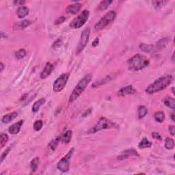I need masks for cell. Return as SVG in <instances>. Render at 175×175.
<instances>
[{
  "label": "cell",
  "mask_w": 175,
  "mask_h": 175,
  "mask_svg": "<svg viewBox=\"0 0 175 175\" xmlns=\"http://www.w3.org/2000/svg\"><path fill=\"white\" fill-rule=\"evenodd\" d=\"M172 81V75H165L161 77L159 79L150 84L146 89V92L147 94H152L154 93L158 92L159 91L164 90L165 88L168 86L170 84Z\"/></svg>",
  "instance_id": "6da1fadb"
},
{
  "label": "cell",
  "mask_w": 175,
  "mask_h": 175,
  "mask_svg": "<svg viewBox=\"0 0 175 175\" xmlns=\"http://www.w3.org/2000/svg\"><path fill=\"white\" fill-rule=\"evenodd\" d=\"M149 63V59L140 54H135L127 61L129 69L132 71H139L142 70L145 67L148 66Z\"/></svg>",
  "instance_id": "7a4b0ae2"
},
{
  "label": "cell",
  "mask_w": 175,
  "mask_h": 175,
  "mask_svg": "<svg viewBox=\"0 0 175 175\" xmlns=\"http://www.w3.org/2000/svg\"><path fill=\"white\" fill-rule=\"evenodd\" d=\"M92 79V74H88L84 77L82 78L76 85L75 89L72 90V92L69 97V103H71L74 102L79 96L81 95V93L85 90L88 85Z\"/></svg>",
  "instance_id": "3957f363"
},
{
  "label": "cell",
  "mask_w": 175,
  "mask_h": 175,
  "mask_svg": "<svg viewBox=\"0 0 175 175\" xmlns=\"http://www.w3.org/2000/svg\"><path fill=\"white\" fill-rule=\"evenodd\" d=\"M118 128V126L116 123L112 122V121L109 120V119L105 118V117H101L96 124L94 127L89 130L88 133H92L95 132L99 131L103 129H116Z\"/></svg>",
  "instance_id": "277c9868"
},
{
  "label": "cell",
  "mask_w": 175,
  "mask_h": 175,
  "mask_svg": "<svg viewBox=\"0 0 175 175\" xmlns=\"http://www.w3.org/2000/svg\"><path fill=\"white\" fill-rule=\"evenodd\" d=\"M116 17V12L114 10L109 11L103 16L100 18V20L98 23H96L94 25V29L96 31H100L105 28L107 26L114 21Z\"/></svg>",
  "instance_id": "5b68a950"
},
{
  "label": "cell",
  "mask_w": 175,
  "mask_h": 175,
  "mask_svg": "<svg viewBox=\"0 0 175 175\" xmlns=\"http://www.w3.org/2000/svg\"><path fill=\"white\" fill-rule=\"evenodd\" d=\"M89 14L90 12L88 10H83L77 17H75L71 21V23H70V27L72 29H79L81 27L88 19Z\"/></svg>",
  "instance_id": "8992f818"
},
{
  "label": "cell",
  "mask_w": 175,
  "mask_h": 175,
  "mask_svg": "<svg viewBox=\"0 0 175 175\" xmlns=\"http://www.w3.org/2000/svg\"><path fill=\"white\" fill-rule=\"evenodd\" d=\"M74 152V148H72L68 152L64 157H63L62 159L59 161V162L57 164V167L62 172H66L69 170L70 167V160L71 159L72 154Z\"/></svg>",
  "instance_id": "52a82bcc"
},
{
  "label": "cell",
  "mask_w": 175,
  "mask_h": 175,
  "mask_svg": "<svg viewBox=\"0 0 175 175\" xmlns=\"http://www.w3.org/2000/svg\"><path fill=\"white\" fill-rule=\"evenodd\" d=\"M68 78H69V73H64L59 76L53 83V91L55 92H59L62 91L66 86Z\"/></svg>",
  "instance_id": "ba28073f"
},
{
  "label": "cell",
  "mask_w": 175,
  "mask_h": 175,
  "mask_svg": "<svg viewBox=\"0 0 175 175\" xmlns=\"http://www.w3.org/2000/svg\"><path fill=\"white\" fill-rule=\"evenodd\" d=\"M90 34V29L89 28H85L83 29L81 34V38H80L79 44L77 47V51H76V54L78 55L81 53V51L84 49V48L86 46V44L88 42L89 37Z\"/></svg>",
  "instance_id": "9c48e42d"
},
{
  "label": "cell",
  "mask_w": 175,
  "mask_h": 175,
  "mask_svg": "<svg viewBox=\"0 0 175 175\" xmlns=\"http://www.w3.org/2000/svg\"><path fill=\"white\" fill-rule=\"evenodd\" d=\"M137 92L132 85H127L126 87H123L119 90L117 92L118 96H124L126 95H130V94H133Z\"/></svg>",
  "instance_id": "30bf717a"
},
{
  "label": "cell",
  "mask_w": 175,
  "mask_h": 175,
  "mask_svg": "<svg viewBox=\"0 0 175 175\" xmlns=\"http://www.w3.org/2000/svg\"><path fill=\"white\" fill-rule=\"evenodd\" d=\"M53 70V64H51L50 62H47L44 66V69L42 70V71L40 73V77L41 79H46V77H48L49 76L51 75V73Z\"/></svg>",
  "instance_id": "8fae6325"
},
{
  "label": "cell",
  "mask_w": 175,
  "mask_h": 175,
  "mask_svg": "<svg viewBox=\"0 0 175 175\" xmlns=\"http://www.w3.org/2000/svg\"><path fill=\"white\" fill-rule=\"evenodd\" d=\"M23 124V120H21L19 121H18L16 123L13 124L12 125H11L8 129V131L9 133L12 135H15V134H17L18 132L20 131V129H21L22 125Z\"/></svg>",
  "instance_id": "7c38bea8"
},
{
  "label": "cell",
  "mask_w": 175,
  "mask_h": 175,
  "mask_svg": "<svg viewBox=\"0 0 175 175\" xmlns=\"http://www.w3.org/2000/svg\"><path fill=\"white\" fill-rule=\"evenodd\" d=\"M81 3H74V4L72 5H69L68 7H67L66 10L68 13H70V14H77V12H79V11L81 10Z\"/></svg>",
  "instance_id": "4fadbf2b"
},
{
  "label": "cell",
  "mask_w": 175,
  "mask_h": 175,
  "mask_svg": "<svg viewBox=\"0 0 175 175\" xmlns=\"http://www.w3.org/2000/svg\"><path fill=\"white\" fill-rule=\"evenodd\" d=\"M131 155H135V156H137L139 157V154L137 153V152L134 149H129V150H126L125 151L122 152V154L120 156V157H118V159L119 160H122V159H126L129 157V156Z\"/></svg>",
  "instance_id": "5bb4252c"
},
{
  "label": "cell",
  "mask_w": 175,
  "mask_h": 175,
  "mask_svg": "<svg viewBox=\"0 0 175 175\" xmlns=\"http://www.w3.org/2000/svg\"><path fill=\"white\" fill-rule=\"evenodd\" d=\"M17 116H18L17 112H16V111H14V112L8 113V114L3 116L2 119H1V120H2V122L5 124L10 123L11 121H12V120H14V119L15 118H16Z\"/></svg>",
  "instance_id": "9a60e30c"
},
{
  "label": "cell",
  "mask_w": 175,
  "mask_h": 175,
  "mask_svg": "<svg viewBox=\"0 0 175 175\" xmlns=\"http://www.w3.org/2000/svg\"><path fill=\"white\" fill-rule=\"evenodd\" d=\"M16 14L20 18L25 17L29 14V9L25 6L19 7L16 10Z\"/></svg>",
  "instance_id": "2e32d148"
},
{
  "label": "cell",
  "mask_w": 175,
  "mask_h": 175,
  "mask_svg": "<svg viewBox=\"0 0 175 175\" xmlns=\"http://www.w3.org/2000/svg\"><path fill=\"white\" fill-rule=\"evenodd\" d=\"M163 102L167 107L174 110L175 108V100L174 98L170 97V96H166L163 98Z\"/></svg>",
  "instance_id": "e0dca14e"
},
{
  "label": "cell",
  "mask_w": 175,
  "mask_h": 175,
  "mask_svg": "<svg viewBox=\"0 0 175 175\" xmlns=\"http://www.w3.org/2000/svg\"><path fill=\"white\" fill-rule=\"evenodd\" d=\"M45 102H46V100H45V98H41L40 99H39L38 100H37V101L35 102L32 106L33 112H34V113L38 112V110L40 108V107H41L42 105H43L45 103Z\"/></svg>",
  "instance_id": "ac0fdd59"
},
{
  "label": "cell",
  "mask_w": 175,
  "mask_h": 175,
  "mask_svg": "<svg viewBox=\"0 0 175 175\" xmlns=\"http://www.w3.org/2000/svg\"><path fill=\"white\" fill-rule=\"evenodd\" d=\"M168 42H169L168 38H164L161 39V40H160L155 46L156 51H160V50H162L163 48H165V46H166V45Z\"/></svg>",
  "instance_id": "d6986e66"
},
{
  "label": "cell",
  "mask_w": 175,
  "mask_h": 175,
  "mask_svg": "<svg viewBox=\"0 0 175 175\" xmlns=\"http://www.w3.org/2000/svg\"><path fill=\"white\" fill-rule=\"evenodd\" d=\"M72 132L70 130H68V131L65 132L64 134L62 135V142L65 143V144H68V143L70 142V139L72 138Z\"/></svg>",
  "instance_id": "ffe728a7"
},
{
  "label": "cell",
  "mask_w": 175,
  "mask_h": 175,
  "mask_svg": "<svg viewBox=\"0 0 175 175\" xmlns=\"http://www.w3.org/2000/svg\"><path fill=\"white\" fill-rule=\"evenodd\" d=\"M31 24V22L29 20H25V21H21L19 23H16L15 26H14V29H23L28 27Z\"/></svg>",
  "instance_id": "44dd1931"
},
{
  "label": "cell",
  "mask_w": 175,
  "mask_h": 175,
  "mask_svg": "<svg viewBox=\"0 0 175 175\" xmlns=\"http://www.w3.org/2000/svg\"><path fill=\"white\" fill-rule=\"evenodd\" d=\"M152 146V142H150L148 139H146V137L143 138L141 142L139 143L138 147L139 148H150Z\"/></svg>",
  "instance_id": "7402d4cb"
},
{
  "label": "cell",
  "mask_w": 175,
  "mask_h": 175,
  "mask_svg": "<svg viewBox=\"0 0 175 175\" xmlns=\"http://www.w3.org/2000/svg\"><path fill=\"white\" fill-rule=\"evenodd\" d=\"M112 3V1H109V0H105V1H100L98 6V10L99 11H103L107 9L110 5L111 3Z\"/></svg>",
  "instance_id": "603a6c76"
},
{
  "label": "cell",
  "mask_w": 175,
  "mask_h": 175,
  "mask_svg": "<svg viewBox=\"0 0 175 175\" xmlns=\"http://www.w3.org/2000/svg\"><path fill=\"white\" fill-rule=\"evenodd\" d=\"M139 49H141V51L146 52V53H150L154 50V46L152 44H141L139 45Z\"/></svg>",
  "instance_id": "cb8c5ba5"
},
{
  "label": "cell",
  "mask_w": 175,
  "mask_h": 175,
  "mask_svg": "<svg viewBox=\"0 0 175 175\" xmlns=\"http://www.w3.org/2000/svg\"><path fill=\"white\" fill-rule=\"evenodd\" d=\"M154 118L158 122H163L165 119V113L163 111H159L154 113Z\"/></svg>",
  "instance_id": "d4e9b609"
},
{
  "label": "cell",
  "mask_w": 175,
  "mask_h": 175,
  "mask_svg": "<svg viewBox=\"0 0 175 175\" xmlns=\"http://www.w3.org/2000/svg\"><path fill=\"white\" fill-rule=\"evenodd\" d=\"M174 147V139L170 137H166L165 139V148L167 150H172Z\"/></svg>",
  "instance_id": "484cf974"
},
{
  "label": "cell",
  "mask_w": 175,
  "mask_h": 175,
  "mask_svg": "<svg viewBox=\"0 0 175 175\" xmlns=\"http://www.w3.org/2000/svg\"><path fill=\"white\" fill-rule=\"evenodd\" d=\"M39 161H40V160H39L38 157H35L34 159L31 160L30 163V168L31 172H35L37 170L39 165Z\"/></svg>",
  "instance_id": "4316f807"
},
{
  "label": "cell",
  "mask_w": 175,
  "mask_h": 175,
  "mask_svg": "<svg viewBox=\"0 0 175 175\" xmlns=\"http://www.w3.org/2000/svg\"><path fill=\"white\" fill-rule=\"evenodd\" d=\"M61 139H62V135L57 137L56 138L53 139V140H52L51 142H50L49 146L50 147V148H51L52 150H55V148H57V145H58L59 141L61 140Z\"/></svg>",
  "instance_id": "83f0119b"
},
{
  "label": "cell",
  "mask_w": 175,
  "mask_h": 175,
  "mask_svg": "<svg viewBox=\"0 0 175 175\" xmlns=\"http://www.w3.org/2000/svg\"><path fill=\"white\" fill-rule=\"evenodd\" d=\"M138 118L139 119L143 118L144 117L146 116V115L148 113V110L146 108V107L143 105H140L138 107Z\"/></svg>",
  "instance_id": "f1b7e54d"
},
{
  "label": "cell",
  "mask_w": 175,
  "mask_h": 175,
  "mask_svg": "<svg viewBox=\"0 0 175 175\" xmlns=\"http://www.w3.org/2000/svg\"><path fill=\"white\" fill-rule=\"evenodd\" d=\"M8 141V135L6 133H2L1 134V140H0V147L1 148H3L5 144Z\"/></svg>",
  "instance_id": "f546056e"
},
{
  "label": "cell",
  "mask_w": 175,
  "mask_h": 175,
  "mask_svg": "<svg viewBox=\"0 0 175 175\" xmlns=\"http://www.w3.org/2000/svg\"><path fill=\"white\" fill-rule=\"evenodd\" d=\"M111 75L107 76V77H105V79L100 80V81H96V82L92 85V87H94V88L98 87V86H100V85L103 84V83H107L109 81H110V80H111Z\"/></svg>",
  "instance_id": "4dcf8cb0"
},
{
  "label": "cell",
  "mask_w": 175,
  "mask_h": 175,
  "mask_svg": "<svg viewBox=\"0 0 175 175\" xmlns=\"http://www.w3.org/2000/svg\"><path fill=\"white\" fill-rule=\"evenodd\" d=\"M26 51L24 49H21L18 50V51H16L15 56L16 57V59H23V57H25L26 56Z\"/></svg>",
  "instance_id": "1f68e13d"
},
{
  "label": "cell",
  "mask_w": 175,
  "mask_h": 175,
  "mask_svg": "<svg viewBox=\"0 0 175 175\" xmlns=\"http://www.w3.org/2000/svg\"><path fill=\"white\" fill-rule=\"evenodd\" d=\"M42 126H43V122L41 120H36L33 124V129L36 131H39L42 129Z\"/></svg>",
  "instance_id": "d6a6232c"
},
{
  "label": "cell",
  "mask_w": 175,
  "mask_h": 175,
  "mask_svg": "<svg viewBox=\"0 0 175 175\" xmlns=\"http://www.w3.org/2000/svg\"><path fill=\"white\" fill-rule=\"evenodd\" d=\"M168 1H152V4L156 9H159L164 5L165 3H167Z\"/></svg>",
  "instance_id": "836d02e7"
},
{
  "label": "cell",
  "mask_w": 175,
  "mask_h": 175,
  "mask_svg": "<svg viewBox=\"0 0 175 175\" xmlns=\"http://www.w3.org/2000/svg\"><path fill=\"white\" fill-rule=\"evenodd\" d=\"M10 149H11V148L10 147H8V148H7L6 150H5L4 152H3L2 153V154H1V163H2L3 162V159H5V157H6V156L8 155V152H10Z\"/></svg>",
  "instance_id": "e575fe53"
},
{
  "label": "cell",
  "mask_w": 175,
  "mask_h": 175,
  "mask_svg": "<svg viewBox=\"0 0 175 175\" xmlns=\"http://www.w3.org/2000/svg\"><path fill=\"white\" fill-rule=\"evenodd\" d=\"M65 19H66V18H65L64 16H60V17H59L56 20V21H55L54 24H55V25H59V24L62 23L63 22L65 21Z\"/></svg>",
  "instance_id": "d590c367"
},
{
  "label": "cell",
  "mask_w": 175,
  "mask_h": 175,
  "mask_svg": "<svg viewBox=\"0 0 175 175\" xmlns=\"http://www.w3.org/2000/svg\"><path fill=\"white\" fill-rule=\"evenodd\" d=\"M152 137H154V138L157 139H159V140L161 139V135H160L159 133H157V132H153V133H152Z\"/></svg>",
  "instance_id": "8d00e7d4"
},
{
  "label": "cell",
  "mask_w": 175,
  "mask_h": 175,
  "mask_svg": "<svg viewBox=\"0 0 175 175\" xmlns=\"http://www.w3.org/2000/svg\"><path fill=\"white\" fill-rule=\"evenodd\" d=\"M168 129H169V131H170L171 135H175V127H174V125L169 126Z\"/></svg>",
  "instance_id": "74e56055"
},
{
  "label": "cell",
  "mask_w": 175,
  "mask_h": 175,
  "mask_svg": "<svg viewBox=\"0 0 175 175\" xmlns=\"http://www.w3.org/2000/svg\"><path fill=\"white\" fill-rule=\"evenodd\" d=\"M61 44H62V40H60L59 39V40H57L56 42H54V44H53V47L56 48V47H57V46H60Z\"/></svg>",
  "instance_id": "f35d334b"
},
{
  "label": "cell",
  "mask_w": 175,
  "mask_h": 175,
  "mask_svg": "<svg viewBox=\"0 0 175 175\" xmlns=\"http://www.w3.org/2000/svg\"><path fill=\"white\" fill-rule=\"evenodd\" d=\"M98 42H99V39H98V38H96L95 40H94V41L92 42V46H94V47H96V46H98Z\"/></svg>",
  "instance_id": "ab89813d"
},
{
  "label": "cell",
  "mask_w": 175,
  "mask_h": 175,
  "mask_svg": "<svg viewBox=\"0 0 175 175\" xmlns=\"http://www.w3.org/2000/svg\"><path fill=\"white\" fill-rule=\"evenodd\" d=\"M25 3V1H14V4H16V5H23Z\"/></svg>",
  "instance_id": "60d3db41"
},
{
  "label": "cell",
  "mask_w": 175,
  "mask_h": 175,
  "mask_svg": "<svg viewBox=\"0 0 175 175\" xmlns=\"http://www.w3.org/2000/svg\"><path fill=\"white\" fill-rule=\"evenodd\" d=\"M0 65H1V69H0V71H2L3 70V68H4V65H3V64L2 62H1V64H0Z\"/></svg>",
  "instance_id": "b9f144b4"
},
{
  "label": "cell",
  "mask_w": 175,
  "mask_h": 175,
  "mask_svg": "<svg viewBox=\"0 0 175 175\" xmlns=\"http://www.w3.org/2000/svg\"><path fill=\"white\" fill-rule=\"evenodd\" d=\"M174 113H172V114H171V118H172L173 122H174Z\"/></svg>",
  "instance_id": "7bdbcfd3"
},
{
  "label": "cell",
  "mask_w": 175,
  "mask_h": 175,
  "mask_svg": "<svg viewBox=\"0 0 175 175\" xmlns=\"http://www.w3.org/2000/svg\"><path fill=\"white\" fill-rule=\"evenodd\" d=\"M174 87H172V93H173V94H174Z\"/></svg>",
  "instance_id": "ee69618b"
}]
</instances>
